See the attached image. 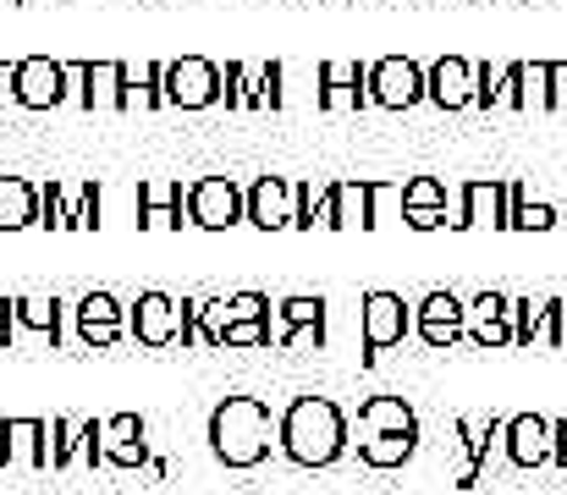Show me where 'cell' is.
I'll list each match as a JSON object with an SVG mask.
<instances>
[{
    "instance_id": "6da1fadb",
    "label": "cell",
    "mask_w": 567,
    "mask_h": 495,
    "mask_svg": "<svg viewBox=\"0 0 567 495\" xmlns=\"http://www.w3.org/2000/svg\"><path fill=\"white\" fill-rule=\"evenodd\" d=\"M270 446H281V419H270V408L259 396H226L209 408V452L215 463L248 474L270 457Z\"/></svg>"
},
{
    "instance_id": "7a4b0ae2",
    "label": "cell",
    "mask_w": 567,
    "mask_h": 495,
    "mask_svg": "<svg viewBox=\"0 0 567 495\" xmlns=\"http://www.w3.org/2000/svg\"><path fill=\"white\" fill-rule=\"evenodd\" d=\"M281 452L298 468H331L348 452V413L331 396H298L281 413Z\"/></svg>"
},
{
    "instance_id": "3957f363",
    "label": "cell",
    "mask_w": 567,
    "mask_h": 495,
    "mask_svg": "<svg viewBox=\"0 0 567 495\" xmlns=\"http://www.w3.org/2000/svg\"><path fill=\"white\" fill-rule=\"evenodd\" d=\"M237 220H248V187H237L231 176H204L188 187V226L226 231Z\"/></svg>"
},
{
    "instance_id": "277c9868",
    "label": "cell",
    "mask_w": 567,
    "mask_h": 495,
    "mask_svg": "<svg viewBox=\"0 0 567 495\" xmlns=\"http://www.w3.org/2000/svg\"><path fill=\"white\" fill-rule=\"evenodd\" d=\"M380 193H385V182H331L326 193H320V215H315V226H326V231H342V226H375V204Z\"/></svg>"
},
{
    "instance_id": "5b68a950",
    "label": "cell",
    "mask_w": 567,
    "mask_h": 495,
    "mask_svg": "<svg viewBox=\"0 0 567 495\" xmlns=\"http://www.w3.org/2000/svg\"><path fill=\"white\" fill-rule=\"evenodd\" d=\"M166 105H177V111H209V105H220V66L204 61V55L166 61Z\"/></svg>"
},
{
    "instance_id": "8992f818",
    "label": "cell",
    "mask_w": 567,
    "mask_h": 495,
    "mask_svg": "<svg viewBox=\"0 0 567 495\" xmlns=\"http://www.w3.org/2000/svg\"><path fill=\"white\" fill-rule=\"evenodd\" d=\"M502 452L513 468H557V424L540 413H518V419H507Z\"/></svg>"
},
{
    "instance_id": "52a82bcc",
    "label": "cell",
    "mask_w": 567,
    "mask_h": 495,
    "mask_svg": "<svg viewBox=\"0 0 567 495\" xmlns=\"http://www.w3.org/2000/svg\"><path fill=\"white\" fill-rule=\"evenodd\" d=\"M364 363H375L385 347H402V336L413 330V309L396 298V292H364Z\"/></svg>"
},
{
    "instance_id": "ba28073f",
    "label": "cell",
    "mask_w": 567,
    "mask_h": 495,
    "mask_svg": "<svg viewBox=\"0 0 567 495\" xmlns=\"http://www.w3.org/2000/svg\"><path fill=\"white\" fill-rule=\"evenodd\" d=\"M127 336L138 347H177L183 341V303L166 292H138V303L127 309Z\"/></svg>"
},
{
    "instance_id": "9c48e42d",
    "label": "cell",
    "mask_w": 567,
    "mask_h": 495,
    "mask_svg": "<svg viewBox=\"0 0 567 495\" xmlns=\"http://www.w3.org/2000/svg\"><path fill=\"white\" fill-rule=\"evenodd\" d=\"M315 83H320L315 100H320L326 111H370V105H375V94H370V66H364V61H320Z\"/></svg>"
},
{
    "instance_id": "30bf717a",
    "label": "cell",
    "mask_w": 567,
    "mask_h": 495,
    "mask_svg": "<svg viewBox=\"0 0 567 495\" xmlns=\"http://www.w3.org/2000/svg\"><path fill=\"white\" fill-rule=\"evenodd\" d=\"M452 226H502L513 231V182H463Z\"/></svg>"
},
{
    "instance_id": "8fae6325",
    "label": "cell",
    "mask_w": 567,
    "mask_h": 495,
    "mask_svg": "<svg viewBox=\"0 0 567 495\" xmlns=\"http://www.w3.org/2000/svg\"><path fill=\"white\" fill-rule=\"evenodd\" d=\"M370 94L385 111H413L424 100V66L408 61V55H385L370 66Z\"/></svg>"
},
{
    "instance_id": "7c38bea8",
    "label": "cell",
    "mask_w": 567,
    "mask_h": 495,
    "mask_svg": "<svg viewBox=\"0 0 567 495\" xmlns=\"http://www.w3.org/2000/svg\"><path fill=\"white\" fill-rule=\"evenodd\" d=\"M66 83H72L66 61H50V55H28V61H17V105H28V111H50V105H61V100H66Z\"/></svg>"
},
{
    "instance_id": "4fadbf2b",
    "label": "cell",
    "mask_w": 567,
    "mask_h": 495,
    "mask_svg": "<svg viewBox=\"0 0 567 495\" xmlns=\"http://www.w3.org/2000/svg\"><path fill=\"white\" fill-rule=\"evenodd\" d=\"M424 100L435 105V111H468L474 105V61H463V55H441V61H430L424 66Z\"/></svg>"
},
{
    "instance_id": "5bb4252c",
    "label": "cell",
    "mask_w": 567,
    "mask_h": 495,
    "mask_svg": "<svg viewBox=\"0 0 567 495\" xmlns=\"http://www.w3.org/2000/svg\"><path fill=\"white\" fill-rule=\"evenodd\" d=\"M66 72L78 83L83 111H122V94H127V66L122 61H72Z\"/></svg>"
},
{
    "instance_id": "9a60e30c",
    "label": "cell",
    "mask_w": 567,
    "mask_h": 495,
    "mask_svg": "<svg viewBox=\"0 0 567 495\" xmlns=\"http://www.w3.org/2000/svg\"><path fill=\"white\" fill-rule=\"evenodd\" d=\"M413 330H419L424 347L441 352V347L468 336V309L457 303V292H424V303L413 309Z\"/></svg>"
},
{
    "instance_id": "2e32d148",
    "label": "cell",
    "mask_w": 567,
    "mask_h": 495,
    "mask_svg": "<svg viewBox=\"0 0 567 495\" xmlns=\"http://www.w3.org/2000/svg\"><path fill=\"white\" fill-rule=\"evenodd\" d=\"M72 326H78L83 347H116L127 336V309L111 292H83L78 309H72Z\"/></svg>"
},
{
    "instance_id": "e0dca14e",
    "label": "cell",
    "mask_w": 567,
    "mask_h": 495,
    "mask_svg": "<svg viewBox=\"0 0 567 495\" xmlns=\"http://www.w3.org/2000/svg\"><path fill=\"white\" fill-rule=\"evenodd\" d=\"M0 468H50V424L6 419L0 424Z\"/></svg>"
},
{
    "instance_id": "ac0fdd59",
    "label": "cell",
    "mask_w": 567,
    "mask_h": 495,
    "mask_svg": "<svg viewBox=\"0 0 567 495\" xmlns=\"http://www.w3.org/2000/svg\"><path fill=\"white\" fill-rule=\"evenodd\" d=\"M100 446H105V463H111V468H150V424H144L138 413L105 419Z\"/></svg>"
},
{
    "instance_id": "d6986e66",
    "label": "cell",
    "mask_w": 567,
    "mask_h": 495,
    "mask_svg": "<svg viewBox=\"0 0 567 495\" xmlns=\"http://www.w3.org/2000/svg\"><path fill=\"white\" fill-rule=\"evenodd\" d=\"M248 226H259V231L292 226V182L287 176H254L248 182Z\"/></svg>"
},
{
    "instance_id": "ffe728a7",
    "label": "cell",
    "mask_w": 567,
    "mask_h": 495,
    "mask_svg": "<svg viewBox=\"0 0 567 495\" xmlns=\"http://www.w3.org/2000/svg\"><path fill=\"white\" fill-rule=\"evenodd\" d=\"M468 341L485 347V352L518 341V330H513V303H507L502 292H480V298L468 303Z\"/></svg>"
},
{
    "instance_id": "44dd1931",
    "label": "cell",
    "mask_w": 567,
    "mask_h": 495,
    "mask_svg": "<svg viewBox=\"0 0 567 495\" xmlns=\"http://www.w3.org/2000/svg\"><path fill=\"white\" fill-rule=\"evenodd\" d=\"M457 435H463V452H468V463H463V474H457V491H474V485L485 479L491 446L507 435V424H502V419H457Z\"/></svg>"
},
{
    "instance_id": "7402d4cb",
    "label": "cell",
    "mask_w": 567,
    "mask_h": 495,
    "mask_svg": "<svg viewBox=\"0 0 567 495\" xmlns=\"http://www.w3.org/2000/svg\"><path fill=\"white\" fill-rule=\"evenodd\" d=\"M276 347L287 352V347H298L303 336H315V347L326 341V298H287L281 309H276Z\"/></svg>"
},
{
    "instance_id": "603a6c76",
    "label": "cell",
    "mask_w": 567,
    "mask_h": 495,
    "mask_svg": "<svg viewBox=\"0 0 567 495\" xmlns=\"http://www.w3.org/2000/svg\"><path fill=\"white\" fill-rule=\"evenodd\" d=\"M402 220H408L413 231L452 226V220H446V182H435V176H413V182L402 187Z\"/></svg>"
},
{
    "instance_id": "cb8c5ba5",
    "label": "cell",
    "mask_w": 567,
    "mask_h": 495,
    "mask_svg": "<svg viewBox=\"0 0 567 495\" xmlns=\"http://www.w3.org/2000/svg\"><path fill=\"white\" fill-rule=\"evenodd\" d=\"M353 430H359V441H375V435H419V419H413V408H408L402 396H370V402L359 408Z\"/></svg>"
},
{
    "instance_id": "d4e9b609",
    "label": "cell",
    "mask_w": 567,
    "mask_h": 495,
    "mask_svg": "<svg viewBox=\"0 0 567 495\" xmlns=\"http://www.w3.org/2000/svg\"><path fill=\"white\" fill-rule=\"evenodd\" d=\"M183 215H188L183 182H144L138 187V226L166 231V226H183Z\"/></svg>"
},
{
    "instance_id": "484cf974",
    "label": "cell",
    "mask_w": 567,
    "mask_h": 495,
    "mask_svg": "<svg viewBox=\"0 0 567 495\" xmlns=\"http://www.w3.org/2000/svg\"><path fill=\"white\" fill-rule=\"evenodd\" d=\"M39 226V187L22 176H0V231Z\"/></svg>"
},
{
    "instance_id": "4316f807",
    "label": "cell",
    "mask_w": 567,
    "mask_h": 495,
    "mask_svg": "<svg viewBox=\"0 0 567 495\" xmlns=\"http://www.w3.org/2000/svg\"><path fill=\"white\" fill-rule=\"evenodd\" d=\"M61 320H66L61 298H17V330L22 336H44L55 347L61 341Z\"/></svg>"
},
{
    "instance_id": "83f0119b",
    "label": "cell",
    "mask_w": 567,
    "mask_h": 495,
    "mask_svg": "<svg viewBox=\"0 0 567 495\" xmlns=\"http://www.w3.org/2000/svg\"><path fill=\"white\" fill-rule=\"evenodd\" d=\"M166 105V61H150L138 78L127 72V94H122V111H161Z\"/></svg>"
},
{
    "instance_id": "f1b7e54d",
    "label": "cell",
    "mask_w": 567,
    "mask_h": 495,
    "mask_svg": "<svg viewBox=\"0 0 567 495\" xmlns=\"http://www.w3.org/2000/svg\"><path fill=\"white\" fill-rule=\"evenodd\" d=\"M413 452H419V435H375V441H359V463H364V468H402Z\"/></svg>"
},
{
    "instance_id": "f546056e",
    "label": "cell",
    "mask_w": 567,
    "mask_h": 495,
    "mask_svg": "<svg viewBox=\"0 0 567 495\" xmlns=\"http://www.w3.org/2000/svg\"><path fill=\"white\" fill-rule=\"evenodd\" d=\"M524 111H557V61H524Z\"/></svg>"
},
{
    "instance_id": "4dcf8cb0",
    "label": "cell",
    "mask_w": 567,
    "mask_h": 495,
    "mask_svg": "<svg viewBox=\"0 0 567 495\" xmlns=\"http://www.w3.org/2000/svg\"><path fill=\"white\" fill-rule=\"evenodd\" d=\"M254 94H259V72L243 66V61H226V72H220V100H226V111H254Z\"/></svg>"
},
{
    "instance_id": "1f68e13d",
    "label": "cell",
    "mask_w": 567,
    "mask_h": 495,
    "mask_svg": "<svg viewBox=\"0 0 567 495\" xmlns=\"http://www.w3.org/2000/svg\"><path fill=\"white\" fill-rule=\"evenodd\" d=\"M551 226H557V209L529 198L524 182H513V231H551Z\"/></svg>"
},
{
    "instance_id": "d6a6232c",
    "label": "cell",
    "mask_w": 567,
    "mask_h": 495,
    "mask_svg": "<svg viewBox=\"0 0 567 495\" xmlns=\"http://www.w3.org/2000/svg\"><path fill=\"white\" fill-rule=\"evenodd\" d=\"M66 204H72V226L78 231H100L105 226V193H100V182H83L78 198H66Z\"/></svg>"
},
{
    "instance_id": "836d02e7",
    "label": "cell",
    "mask_w": 567,
    "mask_h": 495,
    "mask_svg": "<svg viewBox=\"0 0 567 495\" xmlns=\"http://www.w3.org/2000/svg\"><path fill=\"white\" fill-rule=\"evenodd\" d=\"M39 226L44 231H66L72 226V204H66V187L61 182H44L39 187Z\"/></svg>"
},
{
    "instance_id": "e575fe53",
    "label": "cell",
    "mask_w": 567,
    "mask_h": 495,
    "mask_svg": "<svg viewBox=\"0 0 567 495\" xmlns=\"http://www.w3.org/2000/svg\"><path fill=\"white\" fill-rule=\"evenodd\" d=\"M281 83H287V66H281V61H265V66H259V94H254V111H281V105H287Z\"/></svg>"
},
{
    "instance_id": "d590c367",
    "label": "cell",
    "mask_w": 567,
    "mask_h": 495,
    "mask_svg": "<svg viewBox=\"0 0 567 495\" xmlns=\"http://www.w3.org/2000/svg\"><path fill=\"white\" fill-rule=\"evenodd\" d=\"M563 341H567V303L563 298H546L540 330H535V347H563Z\"/></svg>"
},
{
    "instance_id": "8d00e7d4",
    "label": "cell",
    "mask_w": 567,
    "mask_h": 495,
    "mask_svg": "<svg viewBox=\"0 0 567 495\" xmlns=\"http://www.w3.org/2000/svg\"><path fill=\"white\" fill-rule=\"evenodd\" d=\"M496 111H524V61H513L496 83Z\"/></svg>"
},
{
    "instance_id": "74e56055",
    "label": "cell",
    "mask_w": 567,
    "mask_h": 495,
    "mask_svg": "<svg viewBox=\"0 0 567 495\" xmlns=\"http://www.w3.org/2000/svg\"><path fill=\"white\" fill-rule=\"evenodd\" d=\"M540 309H546V298H540V303H535V298H518V303H513V330H518V347H535Z\"/></svg>"
},
{
    "instance_id": "f35d334b",
    "label": "cell",
    "mask_w": 567,
    "mask_h": 495,
    "mask_svg": "<svg viewBox=\"0 0 567 495\" xmlns=\"http://www.w3.org/2000/svg\"><path fill=\"white\" fill-rule=\"evenodd\" d=\"M315 215H320V198L309 182H292V226L298 231H315Z\"/></svg>"
},
{
    "instance_id": "ab89813d",
    "label": "cell",
    "mask_w": 567,
    "mask_h": 495,
    "mask_svg": "<svg viewBox=\"0 0 567 495\" xmlns=\"http://www.w3.org/2000/svg\"><path fill=\"white\" fill-rule=\"evenodd\" d=\"M496 83H502V72H491V61H474V105L480 111H496Z\"/></svg>"
},
{
    "instance_id": "60d3db41",
    "label": "cell",
    "mask_w": 567,
    "mask_h": 495,
    "mask_svg": "<svg viewBox=\"0 0 567 495\" xmlns=\"http://www.w3.org/2000/svg\"><path fill=\"white\" fill-rule=\"evenodd\" d=\"M183 347H204V298H183Z\"/></svg>"
},
{
    "instance_id": "b9f144b4",
    "label": "cell",
    "mask_w": 567,
    "mask_h": 495,
    "mask_svg": "<svg viewBox=\"0 0 567 495\" xmlns=\"http://www.w3.org/2000/svg\"><path fill=\"white\" fill-rule=\"evenodd\" d=\"M17 341V298H0V347Z\"/></svg>"
},
{
    "instance_id": "7bdbcfd3",
    "label": "cell",
    "mask_w": 567,
    "mask_h": 495,
    "mask_svg": "<svg viewBox=\"0 0 567 495\" xmlns=\"http://www.w3.org/2000/svg\"><path fill=\"white\" fill-rule=\"evenodd\" d=\"M17 100V61H0V105Z\"/></svg>"
},
{
    "instance_id": "ee69618b",
    "label": "cell",
    "mask_w": 567,
    "mask_h": 495,
    "mask_svg": "<svg viewBox=\"0 0 567 495\" xmlns=\"http://www.w3.org/2000/svg\"><path fill=\"white\" fill-rule=\"evenodd\" d=\"M557 424V468H567V419H551Z\"/></svg>"
}]
</instances>
